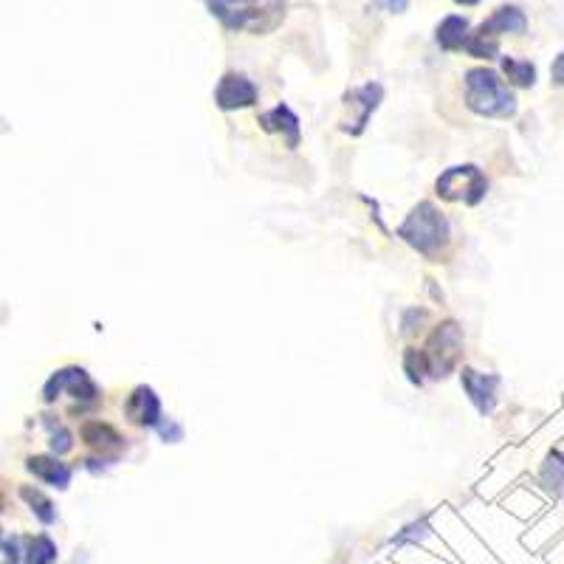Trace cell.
I'll return each instance as SVG.
<instances>
[{"instance_id":"1","label":"cell","mask_w":564,"mask_h":564,"mask_svg":"<svg viewBox=\"0 0 564 564\" xmlns=\"http://www.w3.org/2000/svg\"><path fill=\"white\" fill-rule=\"evenodd\" d=\"M466 102L488 119H508L517 113V96L491 68H471L466 74Z\"/></svg>"},{"instance_id":"2","label":"cell","mask_w":564,"mask_h":564,"mask_svg":"<svg viewBox=\"0 0 564 564\" xmlns=\"http://www.w3.org/2000/svg\"><path fill=\"white\" fill-rule=\"evenodd\" d=\"M401 237L423 257H438L440 246L449 240V220L435 204H418L401 226Z\"/></svg>"},{"instance_id":"3","label":"cell","mask_w":564,"mask_h":564,"mask_svg":"<svg viewBox=\"0 0 564 564\" xmlns=\"http://www.w3.org/2000/svg\"><path fill=\"white\" fill-rule=\"evenodd\" d=\"M206 9L218 17L226 29H249V32H266L263 15H285V0H268L266 9L257 6V0H206Z\"/></svg>"},{"instance_id":"4","label":"cell","mask_w":564,"mask_h":564,"mask_svg":"<svg viewBox=\"0 0 564 564\" xmlns=\"http://www.w3.org/2000/svg\"><path fill=\"white\" fill-rule=\"evenodd\" d=\"M426 364H429V376L446 378L455 370L463 359V330L457 322H443L435 328L429 345L423 350Z\"/></svg>"},{"instance_id":"5","label":"cell","mask_w":564,"mask_h":564,"mask_svg":"<svg viewBox=\"0 0 564 564\" xmlns=\"http://www.w3.org/2000/svg\"><path fill=\"white\" fill-rule=\"evenodd\" d=\"M486 175L477 167H452L438 178V195L446 201H466V204H480L486 198Z\"/></svg>"},{"instance_id":"6","label":"cell","mask_w":564,"mask_h":564,"mask_svg":"<svg viewBox=\"0 0 564 564\" xmlns=\"http://www.w3.org/2000/svg\"><path fill=\"white\" fill-rule=\"evenodd\" d=\"M68 390L77 401H96V395H99V387H96L91 376L85 373V370H79V367H65L60 373H54V376L48 378L46 390H43V398L46 401H57L63 392Z\"/></svg>"},{"instance_id":"7","label":"cell","mask_w":564,"mask_h":564,"mask_svg":"<svg viewBox=\"0 0 564 564\" xmlns=\"http://www.w3.org/2000/svg\"><path fill=\"white\" fill-rule=\"evenodd\" d=\"M215 102L223 110L249 108L257 102V85L243 74H226L215 88Z\"/></svg>"},{"instance_id":"8","label":"cell","mask_w":564,"mask_h":564,"mask_svg":"<svg viewBox=\"0 0 564 564\" xmlns=\"http://www.w3.org/2000/svg\"><path fill=\"white\" fill-rule=\"evenodd\" d=\"M82 440L96 449L102 460H116V457L125 452V438L110 426V423H102V421H91L82 426Z\"/></svg>"},{"instance_id":"9","label":"cell","mask_w":564,"mask_h":564,"mask_svg":"<svg viewBox=\"0 0 564 564\" xmlns=\"http://www.w3.org/2000/svg\"><path fill=\"white\" fill-rule=\"evenodd\" d=\"M460 378H463V387L469 392L471 404L480 409L483 415L494 412V407H497V384H500V378L477 373V370H463V376Z\"/></svg>"},{"instance_id":"10","label":"cell","mask_w":564,"mask_h":564,"mask_svg":"<svg viewBox=\"0 0 564 564\" xmlns=\"http://www.w3.org/2000/svg\"><path fill=\"white\" fill-rule=\"evenodd\" d=\"M127 418L139 426H158L161 423V401L150 387H136L125 404Z\"/></svg>"},{"instance_id":"11","label":"cell","mask_w":564,"mask_h":564,"mask_svg":"<svg viewBox=\"0 0 564 564\" xmlns=\"http://www.w3.org/2000/svg\"><path fill=\"white\" fill-rule=\"evenodd\" d=\"M525 29H528V17H525V12L519 6H500L477 32L500 40V34H522Z\"/></svg>"},{"instance_id":"12","label":"cell","mask_w":564,"mask_h":564,"mask_svg":"<svg viewBox=\"0 0 564 564\" xmlns=\"http://www.w3.org/2000/svg\"><path fill=\"white\" fill-rule=\"evenodd\" d=\"M26 469L32 471L37 480H43L54 488H68V483H71V469L60 463L57 457L34 455L26 460Z\"/></svg>"},{"instance_id":"13","label":"cell","mask_w":564,"mask_h":564,"mask_svg":"<svg viewBox=\"0 0 564 564\" xmlns=\"http://www.w3.org/2000/svg\"><path fill=\"white\" fill-rule=\"evenodd\" d=\"M469 43V20L460 15H449L438 26V46L443 51H463Z\"/></svg>"},{"instance_id":"14","label":"cell","mask_w":564,"mask_h":564,"mask_svg":"<svg viewBox=\"0 0 564 564\" xmlns=\"http://www.w3.org/2000/svg\"><path fill=\"white\" fill-rule=\"evenodd\" d=\"M260 125L266 127V130H285L288 133V144L291 147H297L299 141V119L291 113V110L285 108V105H277L274 110H268L260 116Z\"/></svg>"},{"instance_id":"15","label":"cell","mask_w":564,"mask_h":564,"mask_svg":"<svg viewBox=\"0 0 564 564\" xmlns=\"http://www.w3.org/2000/svg\"><path fill=\"white\" fill-rule=\"evenodd\" d=\"M381 85H361V88H356L353 94H350V105H359V119H356V133H361V127H364V122L370 119V113L378 108V99H381Z\"/></svg>"},{"instance_id":"16","label":"cell","mask_w":564,"mask_h":564,"mask_svg":"<svg viewBox=\"0 0 564 564\" xmlns=\"http://www.w3.org/2000/svg\"><path fill=\"white\" fill-rule=\"evenodd\" d=\"M20 497L29 502L32 514L40 519L43 525H51V522L57 519V508H54V502L48 500L43 491H37V488H32V486H23L20 488Z\"/></svg>"},{"instance_id":"17","label":"cell","mask_w":564,"mask_h":564,"mask_svg":"<svg viewBox=\"0 0 564 564\" xmlns=\"http://www.w3.org/2000/svg\"><path fill=\"white\" fill-rule=\"evenodd\" d=\"M57 562V545L48 539L46 533L29 539V548L23 553V564H54Z\"/></svg>"},{"instance_id":"18","label":"cell","mask_w":564,"mask_h":564,"mask_svg":"<svg viewBox=\"0 0 564 564\" xmlns=\"http://www.w3.org/2000/svg\"><path fill=\"white\" fill-rule=\"evenodd\" d=\"M502 71L519 88H531L536 82V65L528 60H517V57H502Z\"/></svg>"},{"instance_id":"19","label":"cell","mask_w":564,"mask_h":564,"mask_svg":"<svg viewBox=\"0 0 564 564\" xmlns=\"http://www.w3.org/2000/svg\"><path fill=\"white\" fill-rule=\"evenodd\" d=\"M466 51H469L471 57H477V60H494V57H500V40L488 37V34L474 32L469 34Z\"/></svg>"},{"instance_id":"20","label":"cell","mask_w":564,"mask_h":564,"mask_svg":"<svg viewBox=\"0 0 564 564\" xmlns=\"http://www.w3.org/2000/svg\"><path fill=\"white\" fill-rule=\"evenodd\" d=\"M46 426H48V432H51V452L54 455H65V452H71L74 449V435L65 429L63 423L60 421H54V418H46Z\"/></svg>"},{"instance_id":"21","label":"cell","mask_w":564,"mask_h":564,"mask_svg":"<svg viewBox=\"0 0 564 564\" xmlns=\"http://www.w3.org/2000/svg\"><path fill=\"white\" fill-rule=\"evenodd\" d=\"M545 483H548L550 491H556L559 497H564V457L553 455L545 466Z\"/></svg>"},{"instance_id":"22","label":"cell","mask_w":564,"mask_h":564,"mask_svg":"<svg viewBox=\"0 0 564 564\" xmlns=\"http://www.w3.org/2000/svg\"><path fill=\"white\" fill-rule=\"evenodd\" d=\"M404 367H407L409 378L415 381V384H421L426 373H429V364H426V356H423V350H415V347H409L407 353H404Z\"/></svg>"},{"instance_id":"23","label":"cell","mask_w":564,"mask_h":564,"mask_svg":"<svg viewBox=\"0 0 564 564\" xmlns=\"http://www.w3.org/2000/svg\"><path fill=\"white\" fill-rule=\"evenodd\" d=\"M23 553H20V536H12L3 542V564H20Z\"/></svg>"},{"instance_id":"24","label":"cell","mask_w":564,"mask_h":564,"mask_svg":"<svg viewBox=\"0 0 564 564\" xmlns=\"http://www.w3.org/2000/svg\"><path fill=\"white\" fill-rule=\"evenodd\" d=\"M158 432H161V438L167 440V443H178V440L184 438V429L175 421H161L158 423Z\"/></svg>"},{"instance_id":"25","label":"cell","mask_w":564,"mask_h":564,"mask_svg":"<svg viewBox=\"0 0 564 564\" xmlns=\"http://www.w3.org/2000/svg\"><path fill=\"white\" fill-rule=\"evenodd\" d=\"M426 322V311H407L404 314V322H401V328H404V333H415V330H421V325Z\"/></svg>"},{"instance_id":"26","label":"cell","mask_w":564,"mask_h":564,"mask_svg":"<svg viewBox=\"0 0 564 564\" xmlns=\"http://www.w3.org/2000/svg\"><path fill=\"white\" fill-rule=\"evenodd\" d=\"M373 6L390 12V15H404L409 9V0H373Z\"/></svg>"},{"instance_id":"27","label":"cell","mask_w":564,"mask_h":564,"mask_svg":"<svg viewBox=\"0 0 564 564\" xmlns=\"http://www.w3.org/2000/svg\"><path fill=\"white\" fill-rule=\"evenodd\" d=\"M550 77H553V82L556 85H564V51L556 57V63H553V68H550Z\"/></svg>"},{"instance_id":"28","label":"cell","mask_w":564,"mask_h":564,"mask_svg":"<svg viewBox=\"0 0 564 564\" xmlns=\"http://www.w3.org/2000/svg\"><path fill=\"white\" fill-rule=\"evenodd\" d=\"M3 505H6V500H3V494H0V511H3Z\"/></svg>"},{"instance_id":"29","label":"cell","mask_w":564,"mask_h":564,"mask_svg":"<svg viewBox=\"0 0 564 564\" xmlns=\"http://www.w3.org/2000/svg\"><path fill=\"white\" fill-rule=\"evenodd\" d=\"M0 536H3V528H0Z\"/></svg>"}]
</instances>
